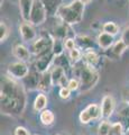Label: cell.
Returning <instances> with one entry per match:
<instances>
[{"label": "cell", "instance_id": "6da1fadb", "mask_svg": "<svg viewBox=\"0 0 129 135\" xmlns=\"http://www.w3.org/2000/svg\"><path fill=\"white\" fill-rule=\"evenodd\" d=\"M0 101L3 114L11 116L20 115L26 107V94L23 83L8 74L3 75L1 78Z\"/></svg>", "mask_w": 129, "mask_h": 135}, {"label": "cell", "instance_id": "7a4b0ae2", "mask_svg": "<svg viewBox=\"0 0 129 135\" xmlns=\"http://www.w3.org/2000/svg\"><path fill=\"white\" fill-rule=\"evenodd\" d=\"M73 68L81 84V87H80L81 92H88L92 88L97 86V83L99 82V78H100L97 68L86 64L83 61L75 64Z\"/></svg>", "mask_w": 129, "mask_h": 135}, {"label": "cell", "instance_id": "3957f363", "mask_svg": "<svg viewBox=\"0 0 129 135\" xmlns=\"http://www.w3.org/2000/svg\"><path fill=\"white\" fill-rule=\"evenodd\" d=\"M85 5L80 0H73L69 5H62L57 12V17L68 25H76L82 22Z\"/></svg>", "mask_w": 129, "mask_h": 135}, {"label": "cell", "instance_id": "277c9868", "mask_svg": "<svg viewBox=\"0 0 129 135\" xmlns=\"http://www.w3.org/2000/svg\"><path fill=\"white\" fill-rule=\"evenodd\" d=\"M53 44H54V37L48 33H42L39 37L33 42L30 45V52L32 54L37 57L43 54H46L53 51Z\"/></svg>", "mask_w": 129, "mask_h": 135}, {"label": "cell", "instance_id": "5b68a950", "mask_svg": "<svg viewBox=\"0 0 129 135\" xmlns=\"http://www.w3.org/2000/svg\"><path fill=\"white\" fill-rule=\"evenodd\" d=\"M101 117V106L98 104H90L79 115V120L83 125H88L92 120H97Z\"/></svg>", "mask_w": 129, "mask_h": 135}, {"label": "cell", "instance_id": "8992f818", "mask_svg": "<svg viewBox=\"0 0 129 135\" xmlns=\"http://www.w3.org/2000/svg\"><path fill=\"white\" fill-rule=\"evenodd\" d=\"M47 11L45 9L43 2L40 0H34V5L30 12V18L29 23L33 24L34 26H40L43 25L47 19Z\"/></svg>", "mask_w": 129, "mask_h": 135}, {"label": "cell", "instance_id": "52a82bcc", "mask_svg": "<svg viewBox=\"0 0 129 135\" xmlns=\"http://www.w3.org/2000/svg\"><path fill=\"white\" fill-rule=\"evenodd\" d=\"M29 68H28L26 62L22 61H16L10 63L7 68V73L8 75H10L11 78H14L16 80H23L26 75L29 73Z\"/></svg>", "mask_w": 129, "mask_h": 135}, {"label": "cell", "instance_id": "ba28073f", "mask_svg": "<svg viewBox=\"0 0 129 135\" xmlns=\"http://www.w3.org/2000/svg\"><path fill=\"white\" fill-rule=\"evenodd\" d=\"M54 59H55V55H54L53 51H51V52H48L46 54H43L40 56H37L34 63L35 70L39 73L48 72V69L51 68V64L53 63Z\"/></svg>", "mask_w": 129, "mask_h": 135}, {"label": "cell", "instance_id": "9c48e42d", "mask_svg": "<svg viewBox=\"0 0 129 135\" xmlns=\"http://www.w3.org/2000/svg\"><path fill=\"white\" fill-rule=\"evenodd\" d=\"M52 75V81H53V86H57V87H66L68 86V77H66V70L61 68L59 65H54L53 69L49 71Z\"/></svg>", "mask_w": 129, "mask_h": 135}, {"label": "cell", "instance_id": "30bf717a", "mask_svg": "<svg viewBox=\"0 0 129 135\" xmlns=\"http://www.w3.org/2000/svg\"><path fill=\"white\" fill-rule=\"evenodd\" d=\"M100 106H101V118L102 119H109L112 116V114H113L116 107L113 97L111 95H105L102 97Z\"/></svg>", "mask_w": 129, "mask_h": 135}, {"label": "cell", "instance_id": "8fae6325", "mask_svg": "<svg viewBox=\"0 0 129 135\" xmlns=\"http://www.w3.org/2000/svg\"><path fill=\"white\" fill-rule=\"evenodd\" d=\"M19 34H20L22 40L24 42L33 43V42L37 38V34H36V31L34 28V25L28 23V22H24L19 26Z\"/></svg>", "mask_w": 129, "mask_h": 135}, {"label": "cell", "instance_id": "7c38bea8", "mask_svg": "<svg viewBox=\"0 0 129 135\" xmlns=\"http://www.w3.org/2000/svg\"><path fill=\"white\" fill-rule=\"evenodd\" d=\"M40 74L39 72H37L36 70L34 71H29L26 77H25L22 81H23V86L25 89L28 90H35L38 88V83L40 80Z\"/></svg>", "mask_w": 129, "mask_h": 135}, {"label": "cell", "instance_id": "4fadbf2b", "mask_svg": "<svg viewBox=\"0 0 129 135\" xmlns=\"http://www.w3.org/2000/svg\"><path fill=\"white\" fill-rule=\"evenodd\" d=\"M128 49V46L123 43V41L120 38L119 41L115 42V44L112 45V47L109 49L107 52V56L112 60H118V59L121 57V55L123 54V52Z\"/></svg>", "mask_w": 129, "mask_h": 135}, {"label": "cell", "instance_id": "5bb4252c", "mask_svg": "<svg viewBox=\"0 0 129 135\" xmlns=\"http://www.w3.org/2000/svg\"><path fill=\"white\" fill-rule=\"evenodd\" d=\"M12 54L16 59H18V61L28 62L30 60L32 52L24 44H16L12 47Z\"/></svg>", "mask_w": 129, "mask_h": 135}, {"label": "cell", "instance_id": "9a60e30c", "mask_svg": "<svg viewBox=\"0 0 129 135\" xmlns=\"http://www.w3.org/2000/svg\"><path fill=\"white\" fill-rule=\"evenodd\" d=\"M34 5V0H19L18 6H19V12L24 22L29 23L30 18V12Z\"/></svg>", "mask_w": 129, "mask_h": 135}, {"label": "cell", "instance_id": "2e32d148", "mask_svg": "<svg viewBox=\"0 0 129 135\" xmlns=\"http://www.w3.org/2000/svg\"><path fill=\"white\" fill-rule=\"evenodd\" d=\"M97 43H98L100 49H102L103 51H108L115 44V38L112 35H110V34L101 32L97 37Z\"/></svg>", "mask_w": 129, "mask_h": 135}, {"label": "cell", "instance_id": "e0dca14e", "mask_svg": "<svg viewBox=\"0 0 129 135\" xmlns=\"http://www.w3.org/2000/svg\"><path fill=\"white\" fill-rule=\"evenodd\" d=\"M82 61L84 63H86V64L91 65V66L97 68V65L100 62V56H99V54L93 50V47L88 49V50L83 51V60Z\"/></svg>", "mask_w": 129, "mask_h": 135}, {"label": "cell", "instance_id": "ac0fdd59", "mask_svg": "<svg viewBox=\"0 0 129 135\" xmlns=\"http://www.w3.org/2000/svg\"><path fill=\"white\" fill-rule=\"evenodd\" d=\"M40 1L43 2L47 14L51 16H56L62 6V0H40Z\"/></svg>", "mask_w": 129, "mask_h": 135}, {"label": "cell", "instance_id": "d6986e66", "mask_svg": "<svg viewBox=\"0 0 129 135\" xmlns=\"http://www.w3.org/2000/svg\"><path fill=\"white\" fill-rule=\"evenodd\" d=\"M53 86V81H52V75L51 72H45V73H42L40 74V80H39V83H38V88L37 90H39L40 92H46L51 89V87Z\"/></svg>", "mask_w": 129, "mask_h": 135}, {"label": "cell", "instance_id": "ffe728a7", "mask_svg": "<svg viewBox=\"0 0 129 135\" xmlns=\"http://www.w3.org/2000/svg\"><path fill=\"white\" fill-rule=\"evenodd\" d=\"M48 104V98L44 92H39L34 100V109L36 112H43L46 109Z\"/></svg>", "mask_w": 129, "mask_h": 135}, {"label": "cell", "instance_id": "44dd1931", "mask_svg": "<svg viewBox=\"0 0 129 135\" xmlns=\"http://www.w3.org/2000/svg\"><path fill=\"white\" fill-rule=\"evenodd\" d=\"M68 57L73 66L83 60V51L80 47H75L68 52Z\"/></svg>", "mask_w": 129, "mask_h": 135}, {"label": "cell", "instance_id": "7402d4cb", "mask_svg": "<svg viewBox=\"0 0 129 135\" xmlns=\"http://www.w3.org/2000/svg\"><path fill=\"white\" fill-rule=\"evenodd\" d=\"M75 42L80 46V49L83 51H85L88 49H92V46H93V41L88 35H78L75 37Z\"/></svg>", "mask_w": 129, "mask_h": 135}, {"label": "cell", "instance_id": "603a6c76", "mask_svg": "<svg viewBox=\"0 0 129 135\" xmlns=\"http://www.w3.org/2000/svg\"><path fill=\"white\" fill-rule=\"evenodd\" d=\"M39 120L44 126H51V125L54 124L55 115L53 114L52 110H49V109H45V110L40 112V114H39Z\"/></svg>", "mask_w": 129, "mask_h": 135}, {"label": "cell", "instance_id": "cb8c5ba5", "mask_svg": "<svg viewBox=\"0 0 129 135\" xmlns=\"http://www.w3.org/2000/svg\"><path fill=\"white\" fill-rule=\"evenodd\" d=\"M119 26L115 22H106L102 25V32L110 34L112 36H116L119 33Z\"/></svg>", "mask_w": 129, "mask_h": 135}, {"label": "cell", "instance_id": "d4e9b609", "mask_svg": "<svg viewBox=\"0 0 129 135\" xmlns=\"http://www.w3.org/2000/svg\"><path fill=\"white\" fill-rule=\"evenodd\" d=\"M111 125H112V124L109 122V119H102L101 123H100L99 126H98L97 134H98V135H109Z\"/></svg>", "mask_w": 129, "mask_h": 135}, {"label": "cell", "instance_id": "484cf974", "mask_svg": "<svg viewBox=\"0 0 129 135\" xmlns=\"http://www.w3.org/2000/svg\"><path fill=\"white\" fill-rule=\"evenodd\" d=\"M64 42L59 38H54V44H53V53L55 56H59L64 54Z\"/></svg>", "mask_w": 129, "mask_h": 135}, {"label": "cell", "instance_id": "4316f807", "mask_svg": "<svg viewBox=\"0 0 129 135\" xmlns=\"http://www.w3.org/2000/svg\"><path fill=\"white\" fill-rule=\"evenodd\" d=\"M125 132H126V129H125L123 125L120 122H116L111 125L109 135H125Z\"/></svg>", "mask_w": 129, "mask_h": 135}, {"label": "cell", "instance_id": "83f0119b", "mask_svg": "<svg viewBox=\"0 0 129 135\" xmlns=\"http://www.w3.org/2000/svg\"><path fill=\"white\" fill-rule=\"evenodd\" d=\"M8 36H9V28L5 22H1L0 23V41H1V43L7 40Z\"/></svg>", "mask_w": 129, "mask_h": 135}, {"label": "cell", "instance_id": "f1b7e54d", "mask_svg": "<svg viewBox=\"0 0 129 135\" xmlns=\"http://www.w3.org/2000/svg\"><path fill=\"white\" fill-rule=\"evenodd\" d=\"M66 87H68L71 91H76V90L80 89L81 84H80V81H79L78 78H72V79L69 80L68 86H66Z\"/></svg>", "mask_w": 129, "mask_h": 135}, {"label": "cell", "instance_id": "f546056e", "mask_svg": "<svg viewBox=\"0 0 129 135\" xmlns=\"http://www.w3.org/2000/svg\"><path fill=\"white\" fill-rule=\"evenodd\" d=\"M64 47L65 50L68 51H71V50H73V49H75L76 47V42H75V37H71V38H66L64 41Z\"/></svg>", "mask_w": 129, "mask_h": 135}, {"label": "cell", "instance_id": "4dcf8cb0", "mask_svg": "<svg viewBox=\"0 0 129 135\" xmlns=\"http://www.w3.org/2000/svg\"><path fill=\"white\" fill-rule=\"evenodd\" d=\"M71 91L68 87H62L60 88V91H59V96H60V98L61 99H63V100H68L70 97H71Z\"/></svg>", "mask_w": 129, "mask_h": 135}, {"label": "cell", "instance_id": "1f68e13d", "mask_svg": "<svg viewBox=\"0 0 129 135\" xmlns=\"http://www.w3.org/2000/svg\"><path fill=\"white\" fill-rule=\"evenodd\" d=\"M14 135H30V132L24 126H17L14 131Z\"/></svg>", "mask_w": 129, "mask_h": 135}, {"label": "cell", "instance_id": "d6a6232c", "mask_svg": "<svg viewBox=\"0 0 129 135\" xmlns=\"http://www.w3.org/2000/svg\"><path fill=\"white\" fill-rule=\"evenodd\" d=\"M121 40L123 41V43L129 47V26L125 27L123 31L121 32Z\"/></svg>", "mask_w": 129, "mask_h": 135}, {"label": "cell", "instance_id": "836d02e7", "mask_svg": "<svg viewBox=\"0 0 129 135\" xmlns=\"http://www.w3.org/2000/svg\"><path fill=\"white\" fill-rule=\"evenodd\" d=\"M81 2H83L84 3V5H88V3H90L91 1H92V0H80Z\"/></svg>", "mask_w": 129, "mask_h": 135}, {"label": "cell", "instance_id": "e575fe53", "mask_svg": "<svg viewBox=\"0 0 129 135\" xmlns=\"http://www.w3.org/2000/svg\"><path fill=\"white\" fill-rule=\"evenodd\" d=\"M8 1H10V2H19V0H8Z\"/></svg>", "mask_w": 129, "mask_h": 135}, {"label": "cell", "instance_id": "d590c367", "mask_svg": "<svg viewBox=\"0 0 129 135\" xmlns=\"http://www.w3.org/2000/svg\"><path fill=\"white\" fill-rule=\"evenodd\" d=\"M125 135H129V129L127 131V132H126V134H125Z\"/></svg>", "mask_w": 129, "mask_h": 135}, {"label": "cell", "instance_id": "8d00e7d4", "mask_svg": "<svg viewBox=\"0 0 129 135\" xmlns=\"http://www.w3.org/2000/svg\"><path fill=\"white\" fill-rule=\"evenodd\" d=\"M56 135H64V134H56Z\"/></svg>", "mask_w": 129, "mask_h": 135}, {"label": "cell", "instance_id": "74e56055", "mask_svg": "<svg viewBox=\"0 0 129 135\" xmlns=\"http://www.w3.org/2000/svg\"><path fill=\"white\" fill-rule=\"evenodd\" d=\"M35 135H37V134H35Z\"/></svg>", "mask_w": 129, "mask_h": 135}, {"label": "cell", "instance_id": "f35d334b", "mask_svg": "<svg viewBox=\"0 0 129 135\" xmlns=\"http://www.w3.org/2000/svg\"><path fill=\"white\" fill-rule=\"evenodd\" d=\"M128 104H129V103H128Z\"/></svg>", "mask_w": 129, "mask_h": 135}]
</instances>
